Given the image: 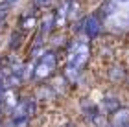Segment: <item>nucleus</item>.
<instances>
[{
	"label": "nucleus",
	"mask_w": 129,
	"mask_h": 127,
	"mask_svg": "<svg viewBox=\"0 0 129 127\" xmlns=\"http://www.w3.org/2000/svg\"><path fill=\"white\" fill-rule=\"evenodd\" d=\"M35 26H37V17H35L33 13H28V15L22 17V20H20V30L28 31V30H31V28H35Z\"/></svg>",
	"instance_id": "39448f33"
},
{
	"label": "nucleus",
	"mask_w": 129,
	"mask_h": 127,
	"mask_svg": "<svg viewBox=\"0 0 129 127\" xmlns=\"http://www.w3.org/2000/svg\"><path fill=\"white\" fill-rule=\"evenodd\" d=\"M55 63H57V59H55L54 52H46V54H43L39 57L35 68H33V77L35 79H46V77H50L52 74H54V70H55Z\"/></svg>",
	"instance_id": "f03ea898"
},
{
	"label": "nucleus",
	"mask_w": 129,
	"mask_h": 127,
	"mask_svg": "<svg viewBox=\"0 0 129 127\" xmlns=\"http://www.w3.org/2000/svg\"><path fill=\"white\" fill-rule=\"evenodd\" d=\"M33 112H35V103H33V100L17 101V105L13 109V114H11V122H13L15 127H22L28 120L31 118Z\"/></svg>",
	"instance_id": "7ed1b4c3"
},
{
	"label": "nucleus",
	"mask_w": 129,
	"mask_h": 127,
	"mask_svg": "<svg viewBox=\"0 0 129 127\" xmlns=\"http://www.w3.org/2000/svg\"><path fill=\"white\" fill-rule=\"evenodd\" d=\"M17 0H0V8H6V6H11V4H15Z\"/></svg>",
	"instance_id": "423d86ee"
},
{
	"label": "nucleus",
	"mask_w": 129,
	"mask_h": 127,
	"mask_svg": "<svg viewBox=\"0 0 129 127\" xmlns=\"http://www.w3.org/2000/svg\"><path fill=\"white\" fill-rule=\"evenodd\" d=\"M89 44L83 39H78L74 41L72 46H70V52H68V57H67V76L70 79H74L76 76L79 74V70L85 66L87 59H89Z\"/></svg>",
	"instance_id": "f257e3e1"
},
{
	"label": "nucleus",
	"mask_w": 129,
	"mask_h": 127,
	"mask_svg": "<svg viewBox=\"0 0 129 127\" xmlns=\"http://www.w3.org/2000/svg\"><path fill=\"white\" fill-rule=\"evenodd\" d=\"M100 30H102V22L98 20V17L96 15H90V17H87L85 19V33L89 37H96Z\"/></svg>",
	"instance_id": "20e7f679"
}]
</instances>
